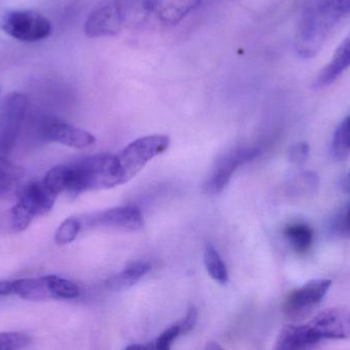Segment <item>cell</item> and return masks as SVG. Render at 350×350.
<instances>
[{
  "label": "cell",
  "instance_id": "obj_24",
  "mask_svg": "<svg viewBox=\"0 0 350 350\" xmlns=\"http://www.w3.org/2000/svg\"><path fill=\"white\" fill-rule=\"evenodd\" d=\"M31 337L22 332L0 333V350L18 349L28 347Z\"/></svg>",
  "mask_w": 350,
  "mask_h": 350
},
{
  "label": "cell",
  "instance_id": "obj_7",
  "mask_svg": "<svg viewBox=\"0 0 350 350\" xmlns=\"http://www.w3.org/2000/svg\"><path fill=\"white\" fill-rule=\"evenodd\" d=\"M332 287L328 279H312L292 291L283 303V312L289 320L297 321L312 314Z\"/></svg>",
  "mask_w": 350,
  "mask_h": 350
},
{
  "label": "cell",
  "instance_id": "obj_28",
  "mask_svg": "<svg viewBox=\"0 0 350 350\" xmlns=\"http://www.w3.org/2000/svg\"><path fill=\"white\" fill-rule=\"evenodd\" d=\"M345 229H347V232L350 234V208L349 211H347V215H345Z\"/></svg>",
  "mask_w": 350,
  "mask_h": 350
},
{
  "label": "cell",
  "instance_id": "obj_1",
  "mask_svg": "<svg viewBox=\"0 0 350 350\" xmlns=\"http://www.w3.org/2000/svg\"><path fill=\"white\" fill-rule=\"evenodd\" d=\"M350 16V0H308L294 36V47L304 59L316 57L333 31Z\"/></svg>",
  "mask_w": 350,
  "mask_h": 350
},
{
  "label": "cell",
  "instance_id": "obj_4",
  "mask_svg": "<svg viewBox=\"0 0 350 350\" xmlns=\"http://www.w3.org/2000/svg\"><path fill=\"white\" fill-rule=\"evenodd\" d=\"M57 197V195L45 184L44 181L29 183L10 212L12 232L16 234L24 232L35 217L49 214L53 210Z\"/></svg>",
  "mask_w": 350,
  "mask_h": 350
},
{
  "label": "cell",
  "instance_id": "obj_12",
  "mask_svg": "<svg viewBox=\"0 0 350 350\" xmlns=\"http://www.w3.org/2000/svg\"><path fill=\"white\" fill-rule=\"evenodd\" d=\"M42 135L47 141L63 144L76 149L92 147L96 142V137L90 132L59 119L45 121Z\"/></svg>",
  "mask_w": 350,
  "mask_h": 350
},
{
  "label": "cell",
  "instance_id": "obj_25",
  "mask_svg": "<svg viewBox=\"0 0 350 350\" xmlns=\"http://www.w3.org/2000/svg\"><path fill=\"white\" fill-rule=\"evenodd\" d=\"M181 336L180 327L179 324L174 325V326L168 328L167 330L164 331L155 342V347L158 349L167 350L172 347V342L177 338Z\"/></svg>",
  "mask_w": 350,
  "mask_h": 350
},
{
  "label": "cell",
  "instance_id": "obj_16",
  "mask_svg": "<svg viewBox=\"0 0 350 350\" xmlns=\"http://www.w3.org/2000/svg\"><path fill=\"white\" fill-rule=\"evenodd\" d=\"M319 345L310 329L304 325L288 326L278 336L275 349L278 350L312 349Z\"/></svg>",
  "mask_w": 350,
  "mask_h": 350
},
{
  "label": "cell",
  "instance_id": "obj_3",
  "mask_svg": "<svg viewBox=\"0 0 350 350\" xmlns=\"http://www.w3.org/2000/svg\"><path fill=\"white\" fill-rule=\"evenodd\" d=\"M69 166L68 195H76L88 190L110 189L122 184L116 155L98 154Z\"/></svg>",
  "mask_w": 350,
  "mask_h": 350
},
{
  "label": "cell",
  "instance_id": "obj_27",
  "mask_svg": "<svg viewBox=\"0 0 350 350\" xmlns=\"http://www.w3.org/2000/svg\"><path fill=\"white\" fill-rule=\"evenodd\" d=\"M198 312L195 308H191L187 312L185 318L178 323L179 327H180V335L189 334L191 332L193 328H195L196 324H197Z\"/></svg>",
  "mask_w": 350,
  "mask_h": 350
},
{
  "label": "cell",
  "instance_id": "obj_13",
  "mask_svg": "<svg viewBox=\"0 0 350 350\" xmlns=\"http://www.w3.org/2000/svg\"><path fill=\"white\" fill-rule=\"evenodd\" d=\"M16 295L28 301L53 299L49 287V275L14 281H0V296Z\"/></svg>",
  "mask_w": 350,
  "mask_h": 350
},
{
  "label": "cell",
  "instance_id": "obj_15",
  "mask_svg": "<svg viewBox=\"0 0 350 350\" xmlns=\"http://www.w3.org/2000/svg\"><path fill=\"white\" fill-rule=\"evenodd\" d=\"M350 68V34L340 43L331 61L323 68L314 82L318 90L331 86Z\"/></svg>",
  "mask_w": 350,
  "mask_h": 350
},
{
  "label": "cell",
  "instance_id": "obj_10",
  "mask_svg": "<svg viewBox=\"0 0 350 350\" xmlns=\"http://www.w3.org/2000/svg\"><path fill=\"white\" fill-rule=\"evenodd\" d=\"M80 222L82 226L88 227L111 228L124 232H137L144 227L143 215L135 207L112 208L86 216Z\"/></svg>",
  "mask_w": 350,
  "mask_h": 350
},
{
  "label": "cell",
  "instance_id": "obj_22",
  "mask_svg": "<svg viewBox=\"0 0 350 350\" xmlns=\"http://www.w3.org/2000/svg\"><path fill=\"white\" fill-rule=\"evenodd\" d=\"M332 152L336 158H342L350 152V115L338 125L332 140Z\"/></svg>",
  "mask_w": 350,
  "mask_h": 350
},
{
  "label": "cell",
  "instance_id": "obj_19",
  "mask_svg": "<svg viewBox=\"0 0 350 350\" xmlns=\"http://www.w3.org/2000/svg\"><path fill=\"white\" fill-rule=\"evenodd\" d=\"M24 176L22 166L0 154V197L10 193Z\"/></svg>",
  "mask_w": 350,
  "mask_h": 350
},
{
  "label": "cell",
  "instance_id": "obj_6",
  "mask_svg": "<svg viewBox=\"0 0 350 350\" xmlns=\"http://www.w3.org/2000/svg\"><path fill=\"white\" fill-rule=\"evenodd\" d=\"M0 28L12 38L23 42H37L53 32V25L46 16L35 10H16L4 12Z\"/></svg>",
  "mask_w": 350,
  "mask_h": 350
},
{
  "label": "cell",
  "instance_id": "obj_9",
  "mask_svg": "<svg viewBox=\"0 0 350 350\" xmlns=\"http://www.w3.org/2000/svg\"><path fill=\"white\" fill-rule=\"evenodd\" d=\"M319 343L323 340H343L350 337V310L329 308L306 323Z\"/></svg>",
  "mask_w": 350,
  "mask_h": 350
},
{
  "label": "cell",
  "instance_id": "obj_17",
  "mask_svg": "<svg viewBox=\"0 0 350 350\" xmlns=\"http://www.w3.org/2000/svg\"><path fill=\"white\" fill-rule=\"evenodd\" d=\"M151 271V265L147 262H135L129 265L118 275H113L107 279L106 286L109 290L114 292L125 291L133 287Z\"/></svg>",
  "mask_w": 350,
  "mask_h": 350
},
{
  "label": "cell",
  "instance_id": "obj_20",
  "mask_svg": "<svg viewBox=\"0 0 350 350\" xmlns=\"http://www.w3.org/2000/svg\"><path fill=\"white\" fill-rule=\"evenodd\" d=\"M204 262H205L208 273L214 281L221 284V285H226L228 283V273L226 264L211 244H208L206 246L205 252H204Z\"/></svg>",
  "mask_w": 350,
  "mask_h": 350
},
{
  "label": "cell",
  "instance_id": "obj_5",
  "mask_svg": "<svg viewBox=\"0 0 350 350\" xmlns=\"http://www.w3.org/2000/svg\"><path fill=\"white\" fill-rule=\"evenodd\" d=\"M170 139L166 135H150L139 138L121 150L116 158L122 184L135 178L148 162L164 153L170 148Z\"/></svg>",
  "mask_w": 350,
  "mask_h": 350
},
{
  "label": "cell",
  "instance_id": "obj_14",
  "mask_svg": "<svg viewBox=\"0 0 350 350\" xmlns=\"http://www.w3.org/2000/svg\"><path fill=\"white\" fill-rule=\"evenodd\" d=\"M201 4V0H150L151 18L174 26Z\"/></svg>",
  "mask_w": 350,
  "mask_h": 350
},
{
  "label": "cell",
  "instance_id": "obj_11",
  "mask_svg": "<svg viewBox=\"0 0 350 350\" xmlns=\"http://www.w3.org/2000/svg\"><path fill=\"white\" fill-rule=\"evenodd\" d=\"M259 155L256 148H239L224 154L216 162L211 175L207 181V189L212 195H217L224 190L230 182L232 174L243 164L254 160Z\"/></svg>",
  "mask_w": 350,
  "mask_h": 350
},
{
  "label": "cell",
  "instance_id": "obj_21",
  "mask_svg": "<svg viewBox=\"0 0 350 350\" xmlns=\"http://www.w3.org/2000/svg\"><path fill=\"white\" fill-rule=\"evenodd\" d=\"M49 282L53 299L73 300L79 297V288L69 279L49 275Z\"/></svg>",
  "mask_w": 350,
  "mask_h": 350
},
{
  "label": "cell",
  "instance_id": "obj_18",
  "mask_svg": "<svg viewBox=\"0 0 350 350\" xmlns=\"http://www.w3.org/2000/svg\"><path fill=\"white\" fill-rule=\"evenodd\" d=\"M284 236L293 250L299 254L308 252L314 242V230L304 222H294L286 226Z\"/></svg>",
  "mask_w": 350,
  "mask_h": 350
},
{
  "label": "cell",
  "instance_id": "obj_2",
  "mask_svg": "<svg viewBox=\"0 0 350 350\" xmlns=\"http://www.w3.org/2000/svg\"><path fill=\"white\" fill-rule=\"evenodd\" d=\"M150 18V0H111L88 14L84 32L92 38L113 36Z\"/></svg>",
  "mask_w": 350,
  "mask_h": 350
},
{
  "label": "cell",
  "instance_id": "obj_29",
  "mask_svg": "<svg viewBox=\"0 0 350 350\" xmlns=\"http://www.w3.org/2000/svg\"><path fill=\"white\" fill-rule=\"evenodd\" d=\"M349 190H350V177L349 178Z\"/></svg>",
  "mask_w": 350,
  "mask_h": 350
},
{
  "label": "cell",
  "instance_id": "obj_8",
  "mask_svg": "<svg viewBox=\"0 0 350 350\" xmlns=\"http://www.w3.org/2000/svg\"><path fill=\"white\" fill-rule=\"evenodd\" d=\"M28 109V99L20 92L8 95L0 106V154L6 155L16 145Z\"/></svg>",
  "mask_w": 350,
  "mask_h": 350
},
{
  "label": "cell",
  "instance_id": "obj_23",
  "mask_svg": "<svg viewBox=\"0 0 350 350\" xmlns=\"http://www.w3.org/2000/svg\"><path fill=\"white\" fill-rule=\"evenodd\" d=\"M82 225L79 219L68 218L57 228L55 240L57 245H67L75 240L81 230Z\"/></svg>",
  "mask_w": 350,
  "mask_h": 350
},
{
  "label": "cell",
  "instance_id": "obj_26",
  "mask_svg": "<svg viewBox=\"0 0 350 350\" xmlns=\"http://www.w3.org/2000/svg\"><path fill=\"white\" fill-rule=\"evenodd\" d=\"M310 155V146L306 142L295 144L290 150V160L293 164L301 166Z\"/></svg>",
  "mask_w": 350,
  "mask_h": 350
}]
</instances>
